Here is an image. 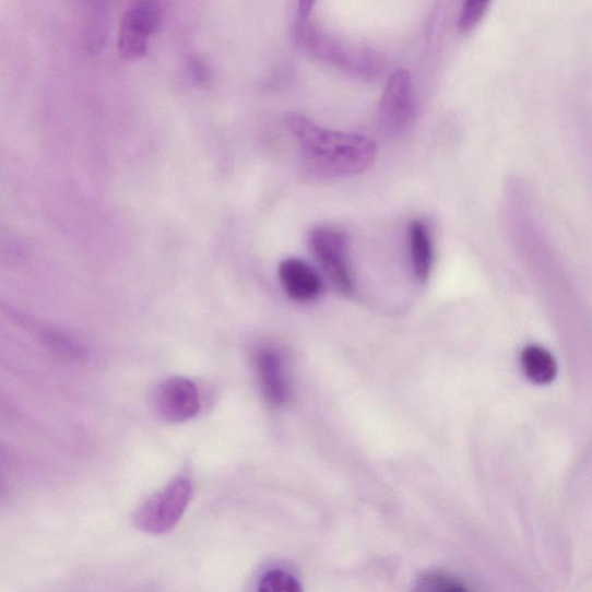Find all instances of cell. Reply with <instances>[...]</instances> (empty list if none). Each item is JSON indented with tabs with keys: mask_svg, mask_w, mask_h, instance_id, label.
Wrapping results in <instances>:
<instances>
[{
	"mask_svg": "<svg viewBox=\"0 0 592 592\" xmlns=\"http://www.w3.org/2000/svg\"><path fill=\"white\" fill-rule=\"evenodd\" d=\"M287 125L299 144L307 171L316 179L359 175L377 161V144L366 135L328 130L298 114L289 115Z\"/></svg>",
	"mask_w": 592,
	"mask_h": 592,
	"instance_id": "1",
	"label": "cell"
},
{
	"mask_svg": "<svg viewBox=\"0 0 592 592\" xmlns=\"http://www.w3.org/2000/svg\"><path fill=\"white\" fill-rule=\"evenodd\" d=\"M309 247L334 287L344 295H351L354 292V279L347 234L333 226L316 227L309 235Z\"/></svg>",
	"mask_w": 592,
	"mask_h": 592,
	"instance_id": "2",
	"label": "cell"
},
{
	"mask_svg": "<svg viewBox=\"0 0 592 592\" xmlns=\"http://www.w3.org/2000/svg\"><path fill=\"white\" fill-rule=\"evenodd\" d=\"M191 497V482L177 478L137 511L135 523L151 534H165L180 521Z\"/></svg>",
	"mask_w": 592,
	"mask_h": 592,
	"instance_id": "3",
	"label": "cell"
},
{
	"mask_svg": "<svg viewBox=\"0 0 592 592\" xmlns=\"http://www.w3.org/2000/svg\"><path fill=\"white\" fill-rule=\"evenodd\" d=\"M378 114L380 126L389 135H401L410 129L416 117V98L407 70L401 69L390 75Z\"/></svg>",
	"mask_w": 592,
	"mask_h": 592,
	"instance_id": "4",
	"label": "cell"
},
{
	"mask_svg": "<svg viewBox=\"0 0 592 592\" xmlns=\"http://www.w3.org/2000/svg\"><path fill=\"white\" fill-rule=\"evenodd\" d=\"M163 11L153 2H142L128 10L118 37V51L126 59L143 57L152 35L159 29Z\"/></svg>",
	"mask_w": 592,
	"mask_h": 592,
	"instance_id": "5",
	"label": "cell"
},
{
	"mask_svg": "<svg viewBox=\"0 0 592 592\" xmlns=\"http://www.w3.org/2000/svg\"><path fill=\"white\" fill-rule=\"evenodd\" d=\"M153 407L167 423H185L197 416L201 402L199 390L188 379L170 378L153 392Z\"/></svg>",
	"mask_w": 592,
	"mask_h": 592,
	"instance_id": "6",
	"label": "cell"
},
{
	"mask_svg": "<svg viewBox=\"0 0 592 592\" xmlns=\"http://www.w3.org/2000/svg\"><path fill=\"white\" fill-rule=\"evenodd\" d=\"M256 371L265 400L274 406L286 404L291 387L280 353L272 348L259 351L256 355Z\"/></svg>",
	"mask_w": 592,
	"mask_h": 592,
	"instance_id": "7",
	"label": "cell"
},
{
	"mask_svg": "<svg viewBox=\"0 0 592 592\" xmlns=\"http://www.w3.org/2000/svg\"><path fill=\"white\" fill-rule=\"evenodd\" d=\"M280 280L286 294L295 301H312L323 291L318 271L299 259H287L281 263Z\"/></svg>",
	"mask_w": 592,
	"mask_h": 592,
	"instance_id": "8",
	"label": "cell"
},
{
	"mask_svg": "<svg viewBox=\"0 0 592 592\" xmlns=\"http://www.w3.org/2000/svg\"><path fill=\"white\" fill-rule=\"evenodd\" d=\"M411 264L421 283L428 281L434 264V248L428 225L421 220L413 221L409 228Z\"/></svg>",
	"mask_w": 592,
	"mask_h": 592,
	"instance_id": "9",
	"label": "cell"
},
{
	"mask_svg": "<svg viewBox=\"0 0 592 592\" xmlns=\"http://www.w3.org/2000/svg\"><path fill=\"white\" fill-rule=\"evenodd\" d=\"M521 366L525 377L536 384H548L557 377L554 355L540 345H529L521 353Z\"/></svg>",
	"mask_w": 592,
	"mask_h": 592,
	"instance_id": "10",
	"label": "cell"
},
{
	"mask_svg": "<svg viewBox=\"0 0 592 592\" xmlns=\"http://www.w3.org/2000/svg\"><path fill=\"white\" fill-rule=\"evenodd\" d=\"M411 592H469L465 585L445 571L431 570L421 576Z\"/></svg>",
	"mask_w": 592,
	"mask_h": 592,
	"instance_id": "11",
	"label": "cell"
},
{
	"mask_svg": "<svg viewBox=\"0 0 592 592\" xmlns=\"http://www.w3.org/2000/svg\"><path fill=\"white\" fill-rule=\"evenodd\" d=\"M259 592H304L298 580L282 569L268 571L260 581Z\"/></svg>",
	"mask_w": 592,
	"mask_h": 592,
	"instance_id": "12",
	"label": "cell"
},
{
	"mask_svg": "<svg viewBox=\"0 0 592 592\" xmlns=\"http://www.w3.org/2000/svg\"><path fill=\"white\" fill-rule=\"evenodd\" d=\"M489 5L490 2H484V0H478V2L469 0V2H465L461 8L458 17L459 29L462 33H467L475 28L482 22Z\"/></svg>",
	"mask_w": 592,
	"mask_h": 592,
	"instance_id": "13",
	"label": "cell"
}]
</instances>
